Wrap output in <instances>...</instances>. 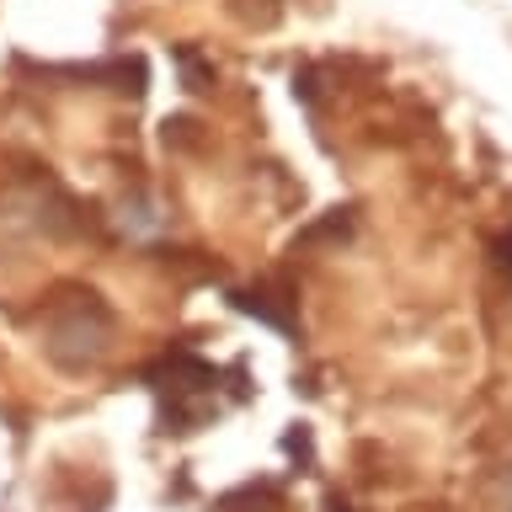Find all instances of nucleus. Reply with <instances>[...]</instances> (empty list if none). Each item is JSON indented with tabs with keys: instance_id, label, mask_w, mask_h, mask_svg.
Listing matches in <instances>:
<instances>
[{
	"instance_id": "obj_1",
	"label": "nucleus",
	"mask_w": 512,
	"mask_h": 512,
	"mask_svg": "<svg viewBox=\"0 0 512 512\" xmlns=\"http://www.w3.org/2000/svg\"><path fill=\"white\" fill-rule=\"evenodd\" d=\"M507 251H512V240H507Z\"/></svg>"
}]
</instances>
